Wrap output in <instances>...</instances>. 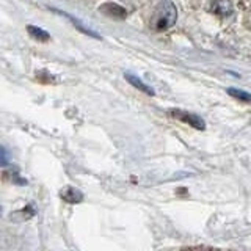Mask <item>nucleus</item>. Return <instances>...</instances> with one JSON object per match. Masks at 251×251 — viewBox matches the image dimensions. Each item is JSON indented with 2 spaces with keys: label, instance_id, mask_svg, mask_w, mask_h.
I'll use <instances>...</instances> for the list:
<instances>
[{
  "label": "nucleus",
  "instance_id": "nucleus-4",
  "mask_svg": "<svg viewBox=\"0 0 251 251\" xmlns=\"http://www.w3.org/2000/svg\"><path fill=\"white\" fill-rule=\"evenodd\" d=\"M210 11L217 14V16H222V18H226L232 13V6L229 0H212V5H210Z\"/></svg>",
  "mask_w": 251,
  "mask_h": 251
},
{
  "label": "nucleus",
  "instance_id": "nucleus-11",
  "mask_svg": "<svg viewBox=\"0 0 251 251\" xmlns=\"http://www.w3.org/2000/svg\"><path fill=\"white\" fill-rule=\"evenodd\" d=\"M0 217H2V207H0Z\"/></svg>",
  "mask_w": 251,
  "mask_h": 251
},
{
  "label": "nucleus",
  "instance_id": "nucleus-6",
  "mask_svg": "<svg viewBox=\"0 0 251 251\" xmlns=\"http://www.w3.org/2000/svg\"><path fill=\"white\" fill-rule=\"evenodd\" d=\"M27 31H28V35L33 38V39H38V41H49L50 39V35L47 33L46 30L43 28H39L36 25H28L27 27Z\"/></svg>",
  "mask_w": 251,
  "mask_h": 251
},
{
  "label": "nucleus",
  "instance_id": "nucleus-9",
  "mask_svg": "<svg viewBox=\"0 0 251 251\" xmlns=\"http://www.w3.org/2000/svg\"><path fill=\"white\" fill-rule=\"evenodd\" d=\"M10 163V152L3 146H0V167H6Z\"/></svg>",
  "mask_w": 251,
  "mask_h": 251
},
{
  "label": "nucleus",
  "instance_id": "nucleus-7",
  "mask_svg": "<svg viewBox=\"0 0 251 251\" xmlns=\"http://www.w3.org/2000/svg\"><path fill=\"white\" fill-rule=\"evenodd\" d=\"M126 80H127L129 83H132L133 86H135V88H138V90H141L143 93H146V94H149V96H152L154 94V91L149 88L148 85H145L141 80H138V78L135 77V75H132V74H126Z\"/></svg>",
  "mask_w": 251,
  "mask_h": 251
},
{
  "label": "nucleus",
  "instance_id": "nucleus-3",
  "mask_svg": "<svg viewBox=\"0 0 251 251\" xmlns=\"http://www.w3.org/2000/svg\"><path fill=\"white\" fill-rule=\"evenodd\" d=\"M99 11H102L104 14L110 16V18H113V19H124L126 14H127V11H126L123 6L116 5V3H104L102 6H99Z\"/></svg>",
  "mask_w": 251,
  "mask_h": 251
},
{
  "label": "nucleus",
  "instance_id": "nucleus-10",
  "mask_svg": "<svg viewBox=\"0 0 251 251\" xmlns=\"http://www.w3.org/2000/svg\"><path fill=\"white\" fill-rule=\"evenodd\" d=\"M10 175H11V177H10V179L13 180V182H18V184H21V185L27 184V180H25V179H22V177H21L16 171H14V173H13V171H10Z\"/></svg>",
  "mask_w": 251,
  "mask_h": 251
},
{
  "label": "nucleus",
  "instance_id": "nucleus-2",
  "mask_svg": "<svg viewBox=\"0 0 251 251\" xmlns=\"http://www.w3.org/2000/svg\"><path fill=\"white\" fill-rule=\"evenodd\" d=\"M171 115L175 116V118H177V120L187 123L188 126H192V127H195V129L202 130L204 127H206V124H204V121L201 120V118L193 115V113L182 112V110H171Z\"/></svg>",
  "mask_w": 251,
  "mask_h": 251
},
{
  "label": "nucleus",
  "instance_id": "nucleus-1",
  "mask_svg": "<svg viewBox=\"0 0 251 251\" xmlns=\"http://www.w3.org/2000/svg\"><path fill=\"white\" fill-rule=\"evenodd\" d=\"M177 19V11L176 6L173 5L171 0H162V2L157 5L151 16V28L155 31H163L170 28L171 25H175V22Z\"/></svg>",
  "mask_w": 251,
  "mask_h": 251
},
{
  "label": "nucleus",
  "instance_id": "nucleus-5",
  "mask_svg": "<svg viewBox=\"0 0 251 251\" xmlns=\"http://www.w3.org/2000/svg\"><path fill=\"white\" fill-rule=\"evenodd\" d=\"M60 196H61L63 201L71 202V204H77V202H80L83 200V195L78 192L77 188H74V187H65L61 190Z\"/></svg>",
  "mask_w": 251,
  "mask_h": 251
},
{
  "label": "nucleus",
  "instance_id": "nucleus-8",
  "mask_svg": "<svg viewBox=\"0 0 251 251\" xmlns=\"http://www.w3.org/2000/svg\"><path fill=\"white\" fill-rule=\"evenodd\" d=\"M227 94L239 100H243V102H251V94L247 93V91H242V90H237V88H229L227 90Z\"/></svg>",
  "mask_w": 251,
  "mask_h": 251
}]
</instances>
